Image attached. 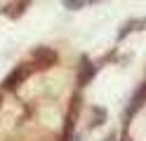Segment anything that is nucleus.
<instances>
[{
  "instance_id": "1",
  "label": "nucleus",
  "mask_w": 146,
  "mask_h": 141,
  "mask_svg": "<svg viewBox=\"0 0 146 141\" xmlns=\"http://www.w3.org/2000/svg\"><path fill=\"white\" fill-rule=\"evenodd\" d=\"M31 73H33V64H19V66H14V71L3 80V92H14Z\"/></svg>"
},
{
  "instance_id": "10",
  "label": "nucleus",
  "mask_w": 146,
  "mask_h": 141,
  "mask_svg": "<svg viewBox=\"0 0 146 141\" xmlns=\"http://www.w3.org/2000/svg\"><path fill=\"white\" fill-rule=\"evenodd\" d=\"M120 141H130V134H127V127H123V136H120Z\"/></svg>"
},
{
  "instance_id": "4",
  "label": "nucleus",
  "mask_w": 146,
  "mask_h": 141,
  "mask_svg": "<svg viewBox=\"0 0 146 141\" xmlns=\"http://www.w3.org/2000/svg\"><path fill=\"white\" fill-rule=\"evenodd\" d=\"M146 103V82H141L139 87H137V92L132 94V99H130V103H127V108H125V127L130 125V120L134 118V113L139 111L141 106Z\"/></svg>"
},
{
  "instance_id": "2",
  "label": "nucleus",
  "mask_w": 146,
  "mask_h": 141,
  "mask_svg": "<svg viewBox=\"0 0 146 141\" xmlns=\"http://www.w3.org/2000/svg\"><path fill=\"white\" fill-rule=\"evenodd\" d=\"M31 64H33V68H40V71H45V68H52L54 64L59 61V54L52 50V47H35L33 50V54H31Z\"/></svg>"
},
{
  "instance_id": "13",
  "label": "nucleus",
  "mask_w": 146,
  "mask_h": 141,
  "mask_svg": "<svg viewBox=\"0 0 146 141\" xmlns=\"http://www.w3.org/2000/svg\"><path fill=\"white\" fill-rule=\"evenodd\" d=\"M90 3H97V0H90Z\"/></svg>"
},
{
  "instance_id": "9",
  "label": "nucleus",
  "mask_w": 146,
  "mask_h": 141,
  "mask_svg": "<svg viewBox=\"0 0 146 141\" xmlns=\"http://www.w3.org/2000/svg\"><path fill=\"white\" fill-rule=\"evenodd\" d=\"M61 5L66 7V9H73V12H76V9H80L85 5V0H61Z\"/></svg>"
},
{
  "instance_id": "5",
  "label": "nucleus",
  "mask_w": 146,
  "mask_h": 141,
  "mask_svg": "<svg viewBox=\"0 0 146 141\" xmlns=\"http://www.w3.org/2000/svg\"><path fill=\"white\" fill-rule=\"evenodd\" d=\"M94 73H97V66L90 61L87 56H83V59H80V66H78V87L90 85L92 78H94Z\"/></svg>"
},
{
  "instance_id": "8",
  "label": "nucleus",
  "mask_w": 146,
  "mask_h": 141,
  "mask_svg": "<svg viewBox=\"0 0 146 141\" xmlns=\"http://www.w3.org/2000/svg\"><path fill=\"white\" fill-rule=\"evenodd\" d=\"M104 120H106V111H104L102 106H94V108H92V122H90V127L102 125Z\"/></svg>"
},
{
  "instance_id": "12",
  "label": "nucleus",
  "mask_w": 146,
  "mask_h": 141,
  "mask_svg": "<svg viewBox=\"0 0 146 141\" xmlns=\"http://www.w3.org/2000/svg\"><path fill=\"white\" fill-rule=\"evenodd\" d=\"M104 141H113V139H104Z\"/></svg>"
},
{
  "instance_id": "7",
  "label": "nucleus",
  "mask_w": 146,
  "mask_h": 141,
  "mask_svg": "<svg viewBox=\"0 0 146 141\" xmlns=\"http://www.w3.org/2000/svg\"><path fill=\"white\" fill-rule=\"evenodd\" d=\"M141 26H146V19H132V21H127V24L120 28V33H118V40L127 38L132 31H137V28H141Z\"/></svg>"
},
{
  "instance_id": "3",
  "label": "nucleus",
  "mask_w": 146,
  "mask_h": 141,
  "mask_svg": "<svg viewBox=\"0 0 146 141\" xmlns=\"http://www.w3.org/2000/svg\"><path fill=\"white\" fill-rule=\"evenodd\" d=\"M80 94H73V99L68 103V113H66V122H64V134H61V141H71L73 139V129H76V120H78V113H80Z\"/></svg>"
},
{
  "instance_id": "6",
  "label": "nucleus",
  "mask_w": 146,
  "mask_h": 141,
  "mask_svg": "<svg viewBox=\"0 0 146 141\" xmlns=\"http://www.w3.org/2000/svg\"><path fill=\"white\" fill-rule=\"evenodd\" d=\"M29 5H31V0H12L10 5H5L3 12L10 17V19H19L26 9H29Z\"/></svg>"
},
{
  "instance_id": "11",
  "label": "nucleus",
  "mask_w": 146,
  "mask_h": 141,
  "mask_svg": "<svg viewBox=\"0 0 146 141\" xmlns=\"http://www.w3.org/2000/svg\"><path fill=\"white\" fill-rule=\"evenodd\" d=\"M0 108H3V92H0Z\"/></svg>"
}]
</instances>
